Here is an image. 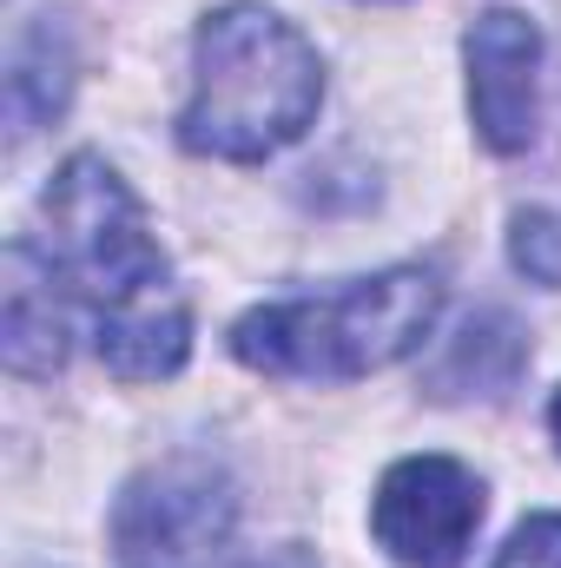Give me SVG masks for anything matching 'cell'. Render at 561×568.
<instances>
[{
  "label": "cell",
  "mask_w": 561,
  "mask_h": 568,
  "mask_svg": "<svg viewBox=\"0 0 561 568\" xmlns=\"http://www.w3.org/2000/svg\"><path fill=\"white\" fill-rule=\"evenodd\" d=\"M7 364L20 377H53L60 357H67V324H60V304H53V272L47 258H33L27 245L7 252Z\"/></svg>",
  "instance_id": "cell-7"
},
{
  "label": "cell",
  "mask_w": 561,
  "mask_h": 568,
  "mask_svg": "<svg viewBox=\"0 0 561 568\" xmlns=\"http://www.w3.org/2000/svg\"><path fill=\"white\" fill-rule=\"evenodd\" d=\"M462 60H469V113H476V133L496 145V152H522L536 140V67H542V33L529 13H476L469 40H462Z\"/></svg>",
  "instance_id": "cell-6"
},
{
  "label": "cell",
  "mask_w": 561,
  "mask_h": 568,
  "mask_svg": "<svg viewBox=\"0 0 561 568\" xmlns=\"http://www.w3.org/2000/svg\"><path fill=\"white\" fill-rule=\"evenodd\" d=\"M549 424H555V443H561V390H555V410H549Z\"/></svg>",
  "instance_id": "cell-11"
},
{
  "label": "cell",
  "mask_w": 561,
  "mask_h": 568,
  "mask_svg": "<svg viewBox=\"0 0 561 568\" xmlns=\"http://www.w3.org/2000/svg\"><path fill=\"white\" fill-rule=\"evenodd\" d=\"M47 272L67 278L93 311L100 324L120 311H140L152 297H172V272L165 252L145 225L140 199L126 192V179L80 152L60 165V179L47 185Z\"/></svg>",
  "instance_id": "cell-3"
},
{
  "label": "cell",
  "mask_w": 561,
  "mask_h": 568,
  "mask_svg": "<svg viewBox=\"0 0 561 568\" xmlns=\"http://www.w3.org/2000/svg\"><path fill=\"white\" fill-rule=\"evenodd\" d=\"M232 523L238 503L212 463H159L113 516L120 568H245L232 549Z\"/></svg>",
  "instance_id": "cell-4"
},
{
  "label": "cell",
  "mask_w": 561,
  "mask_h": 568,
  "mask_svg": "<svg viewBox=\"0 0 561 568\" xmlns=\"http://www.w3.org/2000/svg\"><path fill=\"white\" fill-rule=\"evenodd\" d=\"M496 568H561V516H529L509 542Z\"/></svg>",
  "instance_id": "cell-10"
},
{
  "label": "cell",
  "mask_w": 561,
  "mask_h": 568,
  "mask_svg": "<svg viewBox=\"0 0 561 568\" xmlns=\"http://www.w3.org/2000/svg\"><path fill=\"white\" fill-rule=\"evenodd\" d=\"M442 311V284L422 265H397L377 278H357L330 297H297V304H258L232 324L238 364L265 377H310V384H344L370 377L397 357H410Z\"/></svg>",
  "instance_id": "cell-2"
},
{
  "label": "cell",
  "mask_w": 561,
  "mask_h": 568,
  "mask_svg": "<svg viewBox=\"0 0 561 568\" xmlns=\"http://www.w3.org/2000/svg\"><path fill=\"white\" fill-rule=\"evenodd\" d=\"M67 80H73V60H67V40H60V27H53V13H47V20L20 40L13 73H7V93H13V120H20V133H27L33 120H53V113H60Z\"/></svg>",
  "instance_id": "cell-8"
},
{
  "label": "cell",
  "mask_w": 561,
  "mask_h": 568,
  "mask_svg": "<svg viewBox=\"0 0 561 568\" xmlns=\"http://www.w3.org/2000/svg\"><path fill=\"white\" fill-rule=\"evenodd\" d=\"M324 100L317 47L272 7H218L198 27V87L178 113V140L205 159H272Z\"/></svg>",
  "instance_id": "cell-1"
},
{
  "label": "cell",
  "mask_w": 561,
  "mask_h": 568,
  "mask_svg": "<svg viewBox=\"0 0 561 568\" xmlns=\"http://www.w3.org/2000/svg\"><path fill=\"white\" fill-rule=\"evenodd\" d=\"M370 529L397 568H456L482 529V483L456 456H404L377 483Z\"/></svg>",
  "instance_id": "cell-5"
},
{
  "label": "cell",
  "mask_w": 561,
  "mask_h": 568,
  "mask_svg": "<svg viewBox=\"0 0 561 568\" xmlns=\"http://www.w3.org/2000/svg\"><path fill=\"white\" fill-rule=\"evenodd\" d=\"M509 252L516 265L536 284H555L561 291V212H516V232H509Z\"/></svg>",
  "instance_id": "cell-9"
}]
</instances>
